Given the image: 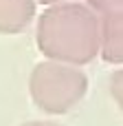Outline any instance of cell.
<instances>
[{
    "label": "cell",
    "mask_w": 123,
    "mask_h": 126,
    "mask_svg": "<svg viewBox=\"0 0 123 126\" xmlns=\"http://www.w3.org/2000/svg\"><path fill=\"white\" fill-rule=\"evenodd\" d=\"M20 126H62V124H55V122H46V120H33V122H24Z\"/></svg>",
    "instance_id": "52a82bcc"
},
{
    "label": "cell",
    "mask_w": 123,
    "mask_h": 126,
    "mask_svg": "<svg viewBox=\"0 0 123 126\" xmlns=\"http://www.w3.org/2000/svg\"><path fill=\"white\" fill-rule=\"evenodd\" d=\"M103 62L123 64V11L101 16V53Z\"/></svg>",
    "instance_id": "3957f363"
},
{
    "label": "cell",
    "mask_w": 123,
    "mask_h": 126,
    "mask_svg": "<svg viewBox=\"0 0 123 126\" xmlns=\"http://www.w3.org/2000/svg\"><path fill=\"white\" fill-rule=\"evenodd\" d=\"M108 89H110V95H112L114 104L119 106V111L123 113V69L114 71V73L110 75V84H108Z\"/></svg>",
    "instance_id": "5b68a950"
},
{
    "label": "cell",
    "mask_w": 123,
    "mask_h": 126,
    "mask_svg": "<svg viewBox=\"0 0 123 126\" xmlns=\"http://www.w3.org/2000/svg\"><path fill=\"white\" fill-rule=\"evenodd\" d=\"M37 0H0V33H22L35 18Z\"/></svg>",
    "instance_id": "277c9868"
},
{
    "label": "cell",
    "mask_w": 123,
    "mask_h": 126,
    "mask_svg": "<svg viewBox=\"0 0 123 126\" xmlns=\"http://www.w3.org/2000/svg\"><path fill=\"white\" fill-rule=\"evenodd\" d=\"M88 75L66 62H37L29 75V95L33 104L48 115H64L73 111L88 93Z\"/></svg>",
    "instance_id": "7a4b0ae2"
},
{
    "label": "cell",
    "mask_w": 123,
    "mask_h": 126,
    "mask_svg": "<svg viewBox=\"0 0 123 126\" xmlns=\"http://www.w3.org/2000/svg\"><path fill=\"white\" fill-rule=\"evenodd\" d=\"M37 2H42V4H46V7H51V4H59V2H68V0H37Z\"/></svg>",
    "instance_id": "ba28073f"
},
{
    "label": "cell",
    "mask_w": 123,
    "mask_h": 126,
    "mask_svg": "<svg viewBox=\"0 0 123 126\" xmlns=\"http://www.w3.org/2000/svg\"><path fill=\"white\" fill-rule=\"evenodd\" d=\"M35 42L46 60L90 64L101 53V16L90 4H51L37 20Z\"/></svg>",
    "instance_id": "6da1fadb"
},
{
    "label": "cell",
    "mask_w": 123,
    "mask_h": 126,
    "mask_svg": "<svg viewBox=\"0 0 123 126\" xmlns=\"http://www.w3.org/2000/svg\"><path fill=\"white\" fill-rule=\"evenodd\" d=\"M99 16L103 13H117V11H123V0H86Z\"/></svg>",
    "instance_id": "8992f818"
}]
</instances>
